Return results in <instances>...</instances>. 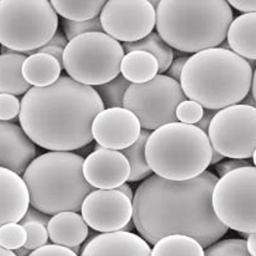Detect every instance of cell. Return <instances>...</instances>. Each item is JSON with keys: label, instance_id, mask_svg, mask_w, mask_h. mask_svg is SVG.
<instances>
[{"label": "cell", "instance_id": "obj_2", "mask_svg": "<svg viewBox=\"0 0 256 256\" xmlns=\"http://www.w3.org/2000/svg\"><path fill=\"white\" fill-rule=\"evenodd\" d=\"M104 109L92 86L63 75L51 86L29 89L20 102L19 120L34 144L70 152L92 142L93 120Z\"/></svg>", "mask_w": 256, "mask_h": 256}, {"label": "cell", "instance_id": "obj_24", "mask_svg": "<svg viewBox=\"0 0 256 256\" xmlns=\"http://www.w3.org/2000/svg\"><path fill=\"white\" fill-rule=\"evenodd\" d=\"M124 52L143 51L152 54L156 58L159 65V74L166 72L174 60L172 48L166 44L156 32H152L145 38L136 42H122Z\"/></svg>", "mask_w": 256, "mask_h": 256}, {"label": "cell", "instance_id": "obj_5", "mask_svg": "<svg viewBox=\"0 0 256 256\" xmlns=\"http://www.w3.org/2000/svg\"><path fill=\"white\" fill-rule=\"evenodd\" d=\"M84 160L70 152H48L34 159L22 175L32 206L48 216L80 212L95 190L84 177Z\"/></svg>", "mask_w": 256, "mask_h": 256}, {"label": "cell", "instance_id": "obj_18", "mask_svg": "<svg viewBox=\"0 0 256 256\" xmlns=\"http://www.w3.org/2000/svg\"><path fill=\"white\" fill-rule=\"evenodd\" d=\"M28 188L24 179L0 168V227L22 220L30 206Z\"/></svg>", "mask_w": 256, "mask_h": 256}, {"label": "cell", "instance_id": "obj_7", "mask_svg": "<svg viewBox=\"0 0 256 256\" xmlns=\"http://www.w3.org/2000/svg\"><path fill=\"white\" fill-rule=\"evenodd\" d=\"M58 15L47 0H0V44L26 54L51 40Z\"/></svg>", "mask_w": 256, "mask_h": 256}, {"label": "cell", "instance_id": "obj_34", "mask_svg": "<svg viewBox=\"0 0 256 256\" xmlns=\"http://www.w3.org/2000/svg\"><path fill=\"white\" fill-rule=\"evenodd\" d=\"M22 226L26 230L27 234L24 248L30 250H34L44 246L47 244L49 235L46 226L35 222L26 223Z\"/></svg>", "mask_w": 256, "mask_h": 256}, {"label": "cell", "instance_id": "obj_16", "mask_svg": "<svg viewBox=\"0 0 256 256\" xmlns=\"http://www.w3.org/2000/svg\"><path fill=\"white\" fill-rule=\"evenodd\" d=\"M36 153L35 144L22 127L0 121V168L24 175Z\"/></svg>", "mask_w": 256, "mask_h": 256}, {"label": "cell", "instance_id": "obj_30", "mask_svg": "<svg viewBox=\"0 0 256 256\" xmlns=\"http://www.w3.org/2000/svg\"><path fill=\"white\" fill-rule=\"evenodd\" d=\"M27 240L24 228L20 224L8 223L0 227V246L8 250L24 246Z\"/></svg>", "mask_w": 256, "mask_h": 256}, {"label": "cell", "instance_id": "obj_33", "mask_svg": "<svg viewBox=\"0 0 256 256\" xmlns=\"http://www.w3.org/2000/svg\"><path fill=\"white\" fill-rule=\"evenodd\" d=\"M68 41L64 35L63 32L60 30H57L56 33L52 36L44 46L26 54L30 56L34 54H49L56 58L60 63L62 68H63V56L64 50L68 44Z\"/></svg>", "mask_w": 256, "mask_h": 256}, {"label": "cell", "instance_id": "obj_3", "mask_svg": "<svg viewBox=\"0 0 256 256\" xmlns=\"http://www.w3.org/2000/svg\"><path fill=\"white\" fill-rule=\"evenodd\" d=\"M254 70L246 59L216 47L190 56L180 84L187 99L220 110L239 104L248 94Z\"/></svg>", "mask_w": 256, "mask_h": 256}, {"label": "cell", "instance_id": "obj_21", "mask_svg": "<svg viewBox=\"0 0 256 256\" xmlns=\"http://www.w3.org/2000/svg\"><path fill=\"white\" fill-rule=\"evenodd\" d=\"M0 54V94H25L31 86L25 81L22 66L26 56L2 46Z\"/></svg>", "mask_w": 256, "mask_h": 256}, {"label": "cell", "instance_id": "obj_50", "mask_svg": "<svg viewBox=\"0 0 256 256\" xmlns=\"http://www.w3.org/2000/svg\"><path fill=\"white\" fill-rule=\"evenodd\" d=\"M218 48H221V49L230 50V46H228V41L225 40L218 46ZM232 51V50H230Z\"/></svg>", "mask_w": 256, "mask_h": 256}, {"label": "cell", "instance_id": "obj_36", "mask_svg": "<svg viewBox=\"0 0 256 256\" xmlns=\"http://www.w3.org/2000/svg\"><path fill=\"white\" fill-rule=\"evenodd\" d=\"M248 166H255L252 159L230 158L216 164L214 169L219 177L222 178L233 170Z\"/></svg>", "mask_w": 256, "mask_h": 256}, {"label": "cell", "instance_id": "obj_25", "mask_svg": "<svg viewBox=\"0 0 256 256\" xmlns=\"http://www.w3.org/2000/svg\"><path fill=\"white\" fill-rule=\"evenodd\" d=\"M154 246L152 256H204L201 244L186 235H168L162 238Z\"/></svg>", "mask_w": 256, "mask_h": 256}, {"label": "cell", "instance_id": "obj_35", "mask_svg": "<svg viewBox=\"0 0 256 256\" xmlns=\"http://www.w3.org/2000/svg\"><path fill=\"white\" fill-rule=\"evenodd\" d=\"M20 102L16 96L0 94V121L14 120L19 115Z\"/></svg>", "mask_w": 256, "mask_h": 256}, {"label": "cell", "instance_id": "obj_13", "mask_svg": "<svg viewBox=\"0 0 256 256\" xmlns=\"http://www.w3.org/2000/svg\"><path fill=\"white\" fill-rule=\"evenodd\" d=\"M81 212L84 222L94 230L118 232L132 220V200L116 189L94 190L84 198Z\"/></svg>", "mask_w": 256, "mask_h": 256}, {"label": "cell", "instance_id": "obj_14", "mask_svg": "<svg viewBox=\"0 0 256 256\" xmlns=\"http://www.w3.org/2000/svg\"><path fill=\"white\" fill-rule=\"evenodd\" d=\"M93 139L100 148L124 150L138 140L142 131L140 121L126 108L104 109L94 120Z\"/></svg>", "mask_w": 256, "mask_h": 256}, {"label": "cell", "instance_id": "obj_39", "mask_svg": "<svg viewBox=\"0 0 256 256\" xmlns=\"http://www.w3.org/2000/svg\"><path fill=\"white\" fill-rule=\"evenodd\" d=\"M189 57L184 56L175 58L171 62L164 75L180 83L182 70H184L185 64L186 63Z\"/></svg>", "mask_w": 256, "mask_h": 256}, {"label": "cell", "instance_id": "obj_41", "mask_svg": "<svg viewBox=\"0 0 256 256\" xmlns=\"http://www.w3.org/2000/svg\"><path fill=\"white\" fill-rule=\"evenodd\" d=\"M218 111L216 110L204 108L202 118L198 123H196V126L200 128V130L207 134L210 123H211L212 118L216 115Z\"/></svg>", "mask_w": 256, "mask_h": 256}, {"label": "cell", "instance_id": "obj_49", "mask_svg": "<svg viewBox=\"0 0 256 256\" xmlns=\"http://www.w3.org/2000/svg\"><path fill=\"white\" fill-rule=\"evenodd\" d=\"M134 224L132 222V221L131 220L125 226L124 228H123L122 230L127 232H132V230H134Z\"/></svg>", "mask_w": 256, "mask_h": 256}, {"label": "cell", "instance_id": "obj_31", "mask_svg": "<svg viewBox=\"0 0 256 256\" xmlns=\"http://www.w3.org/2000/svg\"><path fill=\"white\" fill-rule=\"evenodd\" d=\"M204 256H251L246 246V240L226 239L208 246Z\"/></svg>", "mask_w": 256, "mask_h": 256}, {"label": "cell", "instance_id": "obj_23", "mask_svg": "<svg viewBox=\"0 0 256 256\" xmlns=\"http://www.w3.org/2000/svg\"><path fill=\"white\" fill-rule=\"evenodd\" d=\"M158 70L156 58L146 52H128L121 61L120 74L131 84L147 83L156 76Z\"/></svg>", "mask_w": 256, "mask_h": 256}, {"label": "cell", "instance_id": "obj_6", "mask_svg": "<svg viewBox=\"0 0 256 256\" xmlns=\"http://www.w3.org/2000/svg\"><path fill=\"white\" fill-rule=\"evenodd\" d=\"M208 134L195 125L175 122L154 130L146 145L148 164L164 179L182 182L198 177L210 166Z\"/></svg>", "mask_w": 256, "mask_h": 256}, {"label": "cell", "instance_id": "obj_26", "mask_svg": "<svg viewBox=\"0 0 256 256\" xmlns=\"http://www.w3.org/2000/svg\"><path fill=\"white\" fill-rule=\"evenodd\" d=\"M106 0H84V1H50L56 14L64 19L76 20H92L100 16Z\"/></svg>", "mask_w": 256, "mask_h": 256}, {"label": "cell", "instance_id": "obj_15", "mask_svg": "<svg viewBox=\"0 0 256 256\" xmlns=\"http://www.w3.org/2000/svg\"><path fill=\"white\" fill-rule=\"evenodd\" d=\"M84 176L93 188L116 189L129 178V163L120 152L100 147L84 160Z\"/></svg>", "mask_w": 256, "mask_h": 256}, {"label": "cell", "instance_id": "obj_46", "mask_svg": "<svg viewBox=\"0 0 256 256\" xmlns=\"http://www.w3.org/2000/svg\"><path fill=\"white\" fill-rule=\"evenodd\" d=\"M31 250L24 248V246H22V248H20L17 249V250H14V253L16 256H28Z\"/></svg>", "mask_w": 256, "mask_h": 256}, {"label": "cell", "instance_id": "obj_20", "mask_svg": "<svg viewBox=\"0 0 256 256\" xmlns=\"http://www.w3.org/2000/svg\"><path fill=\"white\" fill-rule=\"evenodd\" d=\"M256 13L244 14L232 20L226 38L230 49L246 60H256Z\"/></svg>", "mask_w": 256, "mask_h": 256}, {"label": "cell", "instance_id": "obj_27", "mask_svg": "<svg viewBox=\"0 0 256 256\" xmlns=\"http://www.w3.org/2000/svg\"><path fill=\"white\" fill-rule=\"evenodd\" d=\"M152 132L142 130L138 140L129 148L121 150L129 163L130 174L128 182H137L152 174L146 157V145Z\"/></svg>", "mask_w": 256, "mask_h": 256}, {"label": "cell", "instance_id": "obj_4", "mask_svg": "<svg viewBox=\"0 0 256 256\" xmlns=\"http://www.w3.org/2000/svg\"><path fill=\"white\" fill-rule=\"evenodd\" d=\"M232 20V8L225 0H162L155 26L169 46L195 54L218 47Z\"/></svg>", "mask_w": 256, "mask_h": 256}, {"label": "cell", "instance_id": "obj_43", "mask_svg": "<svg viewBox=\"0 0 256 256\" xmlns=\"http://www.w3.org/2000/svg\"><path fill=\"white\" fill-rule=\"evenodd\" d=\"M116 190H118V191L124 194V195L129 198L130 200H132V198H134V193H132V189L129 185L126 184H124L120 187H118Z\"/></svg>", "mask_w": 256, "mask_h": 256}, {"label": "cell", "instance_id": "obj_44", "mask_svg": "<svg viewBox=\"0 0 256 256\" xmlns=\"http://www.w3.org/2000/svg\"><path fill=\"white\" fill-rule=\"evenodd\" d=\"M239 104L246 105V106L256 107V98L254 97L252 93L249 91L248 94L244 96L242 102Z\"/></svg>", "mask_w": 256, "mask_h": 256}, {"label": "cell", "instance_id": "obj_11", "mask_svg": "<svg viewBox=\"0 0 256 256\" xmlns=\"http://www.w3.org/2000/svg\"><path fill=\"white\" fill-rule=\"evenodd\" d=\"M207 134L212 148L224 157L252 158L256 147V108L236 104L220 110Z\"/></svg>", "mask_w": 256, "mask_h": 256}, {"label": "cell", "instance_id": "obj_37", "mask_svg": "<svg viewBox=\"0 0 256 256\" xmlns=\"http://www.w3.org/2000/svg\"><path fill=\"white\" fill-rule=\"evenodd\" d=\"M28 256H78V254L66 246L49 244L32 251Z\"/></svg>", "mask_w": 256, "mask_h": 256}, {"label": "cell", "instance_id": "obj_47", "mask_svg": "<svg viewBox=\"0 0 256 256\" xmlns=\"http://www.w3.org/2000/svg\"><path fill=\"white\" fill-rule=\"evenodd\" d=\"M250 92L252 93L254 97L256 98V70H254L252 82H251V86Z\"/></svg>", "mask_w": 256, "mask_h": 256}, {"label": "cell", "instance_id": "obj_17", "mask_svg": "<svg viewBox=\"0 0 256 256\" xmlns=\"http://www.w3.org/2000/svg\"><path fill=\"white\" fill-rule=\"evenodd\" d=\"M81 256H152V248L138 235L118 230L102 233L89 240Z\"/></svg>", "mask_w": 256, "mask_h": 256}, {"label": "cell", "instance_id": "obj_38", "mask_svg": "<svg viewBox=\"0 0 256 256\" xmlns=\"http://www.w3.org/2000/svg\"><path fill=\"white\" fill-rule=\"evenodd\" d=\"M50 216L48 214L41 212L40 210L36 209L34 207L28 208V210L25 214L24 218L20 222V224H24L29 222H35L42 224L47 227L48 224L50 220Z\"/></svg>", "mask_w": 256, "mask_h": 256}, {"label": "cell", "instance_id": "obj_28", "mask_svg": "<svg viewBox=\"0 0 256 256\" xmlns=\"http://www.w3.org/2000/svg\"><path fill=\"white\" fill-rule=\"evenodd\" d=\"M131 84L120 74L106 84L93 86L99 95L104 108H123L126 92Z\"/></svg>", "mask_w": 256, "mask_h": 256}, {"label": "cell", "instance_id": "obj_45", "mask_svg": "<svg viewBox=\"0 0 256 256\" xmlns=\"http://www.w3.org/2000/svg\"><path fill=\"white\" fill-rule=\"evenodd\" d=\"M224 156L220 154L218 152H217L216 150H214V148H212V156L211 162H210V164L212 166V164H217L220 163V162L222 161L224 159Z\"/></svg>", "mask_w": 256, "mask_h": 256}, {"label": "cell", "instance_id": "obj_51", "mask_svg": "<svg viewBox=\"0 0 256 256\" xmlns=\"http://www.w3.org/2000/svg\"><path fill=\"white\" fill-rule=\"evenodd\" d=\"M148 2H150V3L152 4L153 8L156 9L160 1H159V0H150V1L148 0Z\"/></svg>", "mask_w": 256, "mask_h": 256}, {"label": "cell", "instance_id": "obj_22", "mask_svg": "<svg viewBox=\"0 0 256 256\" xmlns=\"http://www.w3.org/2000/svg\"><path fill=\"white\" fill-rule=\"evenodd\" d=\"M60 63L54 56L44 54H34L26 56L22 66L25 81L34 88L51 86L60 78Z\"/></svg>", "mask_w": 256, "mask_h": 256}, {"label": "cell", "instance_id": "obj_1", "mask_svg": "<svg viewBox=\"0 0 256 256\" xmlns=\"http://www.w3.org/2000/svg\"><path fill=\"white\" fill-rule=\"evenodd\" d=\"M218 180L209 171L182 182L150 176L142 182L132 198L134 228L152 244L168 235L184 234L207 248L228 230L212 210V192Z\"/></svg>", "mask_w": 256, "mask_h": 256}, {"label": "cell", "instance_id": "obj_42", "mask_svg": "<svg viewBox=\"0 0 256 256\" xmlns=\"http://www.w3.org/2000/svg\"><path fill=\"white\" fill-rule=\"evenodd\" d=\"M246 241V248L251 256H256V232L250 233Z\"/></svg>", "mask_w": 256, "mask_h": 256}, {"label": "cell", "instance_id": "obj_32", "mask_svg": "<svg viewBox=\"0 0 256 256\" xmlns=\"http://www.w3.org/2000/svg\"><path fill=\"white\" fill-rule=\"evenodd\" d=\"M204 108L200 104L190 100H182L178 105L176 116L178 122L195 125L202 118Z\"/></svg>", "mask_w": 256, "mask_h": 256}, {"label": "cell", "instance_id": "obj_40", "mask_svg": "<svg viewBox=\"0 0 256 256\" xmlns=\"http://www.w3.org/2000/svg\"><path fill=\"white\" fill-rule=\"evenodd\" d=\"M230 8L244 14L256 13V0H230L228 2Z\"/></svg>", "mask_w": 256, "mask_h": 256}, {"label": "cell", "instance_id": "obj_10", "mask_svg": "<svg viewBox=\"0 0 256 256\" xmlns=\"http://www.w3.org/2000/svg\"><path fill=\"white\" fill-rule=\"evenodd\" d=\"M186 100L179 82L158 74L147 83L131 84L125 94L123 107L137 116L144 130L152 132L178 122L176 108Z\"/></svg>", "mask_w": 256, "mask_h": 256}, {"label": "cell", "instance_id": "obj_48", "mask_svg": "<svg viewBox=\"0 0 256 256\" xmlns=\"http://www.w3.org/2000/svg\"><path fill=\"white\" fill-rule=\"evenodd\" d=\"M0 256H16L12 250H6L0 246Z\"/></svg>", "mask_w": 256, "mask_h": 256}, {"label": "cell", "instance_id": "obj_29", "mask_svg": "<svg viewBox=\"0 0 256 256\" xmlns=\"http://www.w3.org/2000/svg\"><path fill=\"white\" fill-rule=\"evenodd\" d=\"M60 26L64 35L70 42L76 36L92 32H104L100 24V16L92 20H70L66 19L60 20Z\"/></svg>", "mask_w": 256, "mask_h": 256}, {"label": "cell", "instance_id": "obj_9", "mask_svg": "<svg viewBox=\"0 0 256 256\" xmlns=\"http://www.w3.org/2000/svg\"><path fill=\"white\" fill-rule=\"evenodd\" d=\"M256 166L233 170L217 180L212 204L217 218L228 228L256 232Z\"/></svg>", "mask_w": 256, "mask_h": 256}, {"label": "cell", "instance_id": "obj_19", "mask_svg": "<svg viewBox=\"0 0 256 256\" xmlns=\"http://www.w3.org/2000/svg\"><path fill=\"white\" fill-rule=\"evenodd\" d=\"M46 228L52 243L70 248L83 244L88 234V224L76 212H63L54 214Z\"/></svg>", "mask_w": 256, "mask_h": 256}, {"label": "cell", "instance_id": "obj_8", "mask_svg": "<svg viewBox=\"0 0 256 256\" xmlns=\"http://www.w3.org/2000/svg\"><path fill=\"white\" fill-rule=\"evenodd\" d=\"M124 54L122 44L104 32L84 34L68 42L63 68L70 78L93 88L120 74Z\"/></svg>", "mask_w": 256, "mask_h": 256}, {"label": "cell", "instance_id": "obj_12", "mask_svg": "<svg viewBox=\"0 0 256 256\" xmlns=\"http://www.w3.org/2000/svg\"><path fill=\"white\" fill-rule=\"evenodd\" d=\"M105 34L118 42H136L156 26V9L148 0H110L100 13Z\"/></svg>", "mask_w": 256, "mask_h": 256}]
</instances>
